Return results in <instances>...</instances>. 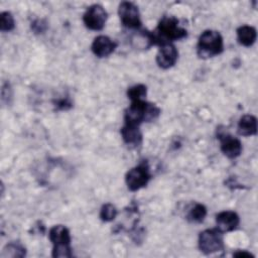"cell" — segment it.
<instances>
[{
	"instance_id": "6",
	"label": "cell",
	"mask_w": 258,
	"mask_h": 258,
	"mask_svg": "<svg viewBox=\"0 0 258 258\" xmlns=\"http://www.w3.org/2000/svg\"><path fill=\"white\" fill-rule=\"evenodd\" d=\"M150 178L151 174L147 163H140L126 173L125 181L130 190L136 191L144 187Z\"/></svg>"
},
{
	"instance_id": "15",
	"label": "cell",
	"mask_w": 258,
	"mask_h": 258,
	"mask_svg": "<svg viewBox=\"0 0 258 258\" xmlns=\"http://www.w3.org/2000/svg\"><path fill=\"white\" fill-rule=\"evenodd\" d=\"M238 133L242 136H251L257 133V119L253 115H244L238 123Z\"/></svg>"
},
{
	"instance_id": "20",
	"label": "cell",
	"mask_w": 258,
	"mask_h": 258,
	"mask_svg": "<svg viewBox=\"0 0 258 258\" xmlns=\"http://www.w3.org/2000/svg\"><path fill=\"white\" fill-rule=\"evenodd\" d=\"M15 22L12 14L8 11L0 14V29L1 31H10L14 28Z\"/></svg>"
},
{
	"instance_id": "11",
	"label": "cell",
	"mask_w": 258,
	"mask_h": 258,
	"mask_svg": "<svg viewBox=\"0 0 258 258\" xmlns=\"http://www.w3.org/2000/svg\"><path fill=\"white\" fill-rule=\"evenodd\" d=\"M217 228L221 232H231L237 229L240 223V218L233 211H223L216 216Z\"/></svg>"
},
{
	"instance_id": "12",
	"label": "cell",
	"mask_w": 258,
	"mask_h": 258,
	"mask_svg": "<svg viewBox=\"0 0 258 258\" xmlns=\"http://www.w3.org/2000/svg\"><path fill=\"white\" fill-rule=\"evenodd\" d=\"M116 47L117 43L106 35L97 36L91 46L93 53L98 57H106L110 55Z\"/></svg>"
},
{
	"instance_id": "7",
	"label": "cell",
	"mask_w": 258,
	"mask_h": 258,
	"mask_svg": "<svg viewBox=\"0 0 258 258\" xmlns=\"http://www.w3.org/2000/svg\"><path fill=\"white\" fill-rule=\"evenodd\" d=\"M108 14L103 6L94 4L88 7L83 15V21L87 28L91 30H101L105 26Z\"/></svg>"
},
{
	"instance_id": "22",
	"label": "cell",
	"mask_w": 258,
	"mask_h": 258,
	"mask_svg": "<svg viewBox=\"0 0 258 258\" xmlns=\"http://www.w3.org/2000/svg\"><path fill=\"white\" fill-rule=\"evenodd\" d=\"M55 106L59 110H68L72 107V103L68 98H66V99H60L57 102H55Z\"/></svg>"
},
{
	"instance_id": "18",
	"label": "cell",
	"mask_w": 258,
	"mask_h": 258,
	"mask_svg": "<svg viewBox=\"0 0 258 258\" xmlns=\"http://www.w3.org/2000/svg\"><path fill=\"white\" fill-rule=\"evenodd\" d=\"M147 94V88L145 85L138 84L135 86H132L127 91L128 98L132 101H138V100H144Z\"/></svg>"
},
{
	"instance_id": "14",
	"label": "cell",
	"mask_w": 258,
	"mask_h": 258,
	"mask_svg": "<svg viewBox=\"0 0 258 258\" xmlns=\"http://www.w3.org/2000/svg\"><path fill=\"white\" fill-rule=\"evenodd\" d=\"M237 38L240 44L249 47L255 43L257 38V31L253 26L242 25L237 29Z\"/></svg>"
},
{
	"instance_id": "19",
	"label": "cell",
	"mask_w": 258,
	"mask_h": 258,
	"mask_svg": "<svg viewBox=\"0 0 258 258\" xmlns=\"http://www.w3.org/2000/svg\"><path fill=\"white\" fill-rule=\"evenodd\" d=\"M117 209L112 204H105L101 208L100 211V218L104 222H111L113 221L117 216Z\"/></svg>"
},
{
	"instance_id": "10",
	"label": "cell",
	"mask_w": 258,
	"mask_h": 258,
	"mask_svg": "<svg viewBox=\"0 0 258 258\" xmlns=\"http://www.w3.org/2000/svg\"><path fill=\"white\" fill-rule=\"evenodd\" d=\"M218 138L221 142L222 152L229 158H236L242 152L241 141L228 133H220Z\"/></svg>"
},
{
	"instance_id": "21",
	"label": "cell",
	"mask_w": 258,
	"mask_h": 258,
	"mask_svg": "<svg viewBox=\"0 0 258 258\" xmlns=\"http://www.w3.org/2000/svg\"><path fill=\"white\" fill-rule=\"evenodd\" d=\"M31 28L35 31V33H42L46 29V23L43 20H36L31 25Z\"/></svg>"
},
{
	"instance_id": "13",
	"label": "cell",
	"mask_w": 258,
	"mask_h": 258,
	"mask_svg": "<svg viewBox=\"0 0 258 258\" xmlns=\"http://www.w3.org/2000/svg\"><path fill=\"white\" fill-rule=\"evenodd\" d=\"M120 132H121L123 141L127 145H129L131 147H137L141 144L142 133L139 129V126L124 124V126L121 128Z\"/></svg>"
},
{
	"instance_id": "8",
	"label": "cell",
	"mask_w": 258,
	"mask_h": 258,
	"mask_svg": "<svg viewBox=\"0 0 258 258\" xmlns=\"http://www.w3.org/2000/svg\"><path fill=\"white\" fill-rule=\"evenodd\" d=\"M118 14L122 24L131 29L139 28L141 25L140 13L138 7L132 2H122L118 8Z\"/></svg>"
},
{
	"instance_id": "2",
	"label": "cell",
	"mask_w": 258,
	"mask_h": 258,
	"mask_svg": "<svg viewBox=\"0 0 258 258\" xmlns=\"http://www.w3.org/2000/svg\"><path fill=\"white\" fill-rule=\"evenodd\" d=\"M153 44L162 45L186 36V30L179 25L177 18L164 16L158 23L156 31L151 32Z\"/></svg>"
},
{
	"instance_id": "1",
	"label": "cell",
	"mask_w": 258,
	"mask_h": 258,
	"mask_svg": "<svg viewBox=\"0 0 258 258\" xmlns=\"http://www.w3.org/2000/svg\"><path fill=\"white\" fill-rule=\"evenodd\" d=\"M160 109L152 103L145 100L132 101L131 105L126 109L124 120L125 124L139 126L143 122H151L158 118Z\"/></svg>"
},
{
	"instance_id": "9",
	"label": "cell",
	"mask_w": 258,
	"mask_h": 258,
	"mask_svg": "<svg viewBox=\"0 0 258 258\" xmlns=\"http://www.w3.org/2000/svg\"><path fill=\"white\" fill-rule=\"evenodd\" d=\"M178 51L175 46L170 43H164L160 45L158 52L156 54V62L161 69H169L173 67L177 60Z\"/></svg>"
},
{
	"instance_id": "17",
	"label": "cell",
	"mask_w": 258,
	"mask_h": 258,
	"mask_svg": "<svg viewBox=\"0 0 258 258\" xmlns=\"http://www.w3.org/2000/svg\"><path fill=\"white\" fill-rule=\"evenodd\" d=\"M207 216V208L202 204H196L187 214V220L192 223H202Z\"/></svg>"
},
{
	"instance_id": "5",
	"label": "cell",
	"mask_w": 258,
	"mask_h": 258,
	"mask_svg": "<svg viewBox=\"0 0 258 258\" xmlns=\"http://www.w3.org/2000/svg\"><path fill=\"white\" fill-rule=\"evenodd\" d=\"M199 249L206 255L213 254L224 249L223 232L217 229H207L199 235Z\"/></svg>"
},
{
	"instance_id": "23",
	"label": "cell",
	"mask_w": 258,
	"mask_h": 258,
	"mask_svg": "<svg viewBox=\"0 0 258 258\" xmlns=\"http://www.w3.org/2000/svg\"><path fill=\"white\" fill-rule=\"evenodd\" d=\"M234 257H242V258H254V255L246 250H238L233 253Z\"/></svg>"
},
{
	"instance_id": "4",
	"label": "cell",
	"mask_w": 258,
	"mask_h": 258,
	"mask_svg": "<svg viewBox=\"0 0 258 258\" xmlns=\"http://www.w3.org/2000/svg\"><path fill=\"white\" fill-rule=\"evenodd\" d=\"M224 49L223 37L219 31L205 30L199 37L198 54L200 57H212L222 53Z\"/></svg>"
},
{
	"instance_id": "3",
	"label": "cell",
	"mask_w": 258,
	"mask_h": 258,
	"mask_svg": "<svg viewBox=\"0 0 258 258\" xmlns=\"http://www.w3.org/2000/svg\"><path fill=\"white\" fill-rule=\"evenodd\" d=\"M49 240L53 245L52 256L55 258L72 257L71 234L69 229L63 225L53 226L49 230Z\"/></svg>"
},
{
	"instance_id": "16",
	"label": "cell",
	"mask_w": 258,
	"mask_h": 258,
	"mask_svg": "<svg viewBox=\"0 0 258 258\" xmlns=\"http://www.w3.org/2000/svg\"><path fill=\"white\" fill-rule=\"evenodd\" d=\"M25 255H26V249L19 242H11L7 244L4 247L1 254L2 257H13V258L24 257Z\"/></svg>"
}]
</instances>
